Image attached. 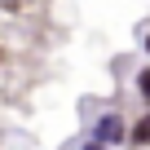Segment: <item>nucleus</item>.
<instances>
[{
    "mask_svg": "<svg viewBox=\"0 0 150 150\" xmlns=\"http://www.w3.org/2000/svg\"><path fill=\"white\" fill-rule=\"evenodd\" d=\"M84 150H106V146H97V141H88V146H84Z\"/></svg>",
    "mask_w": 150,
    "mask_h": 150,
    "instance_id": "nucleus-5",
    "label": "nucleus"
},
{
    "mask_svg": "<svg viewBox=\"0 0 150 150\" xmlns=\"http://www.w3.org/2000/svg\"><path fill=\"white\" fill-rule=\"evenodd\" d=\"M93 141L97 146H106V150H115V146H124L128 141V124H124V115H102L97 124H93Z\"/></svg>",
    "mask_w": 150,
    "mask_h": 150,
    "instance_id": "nucleus-1",
    "label": "nucleus"
},
{
    "mask_svg": "<svg viewBox=\"0 0 150 150\" xmlns=\"http://www.w3.org/2000/svg\"><path fill=\"white\" fill-rule=\"evenodd\" d=\"M128 146H150V115H141V119L128 128Z\"/></svg>",
    "mask_w": 150,
    "mask_h": 150,
    "instance_id": "nucleus-2",
    "label": "nucleus"
},
{
    "mask_svg": "<svg viewBox=\"0 0 150 150\" xmlns=\"http://www.w3.org/2000/svg\"><path fill=\"white\" fill-rule=\"evenodd\" d=\"M137 93H141V102H150V66L137 71Z\"/></svg>",
    "mask_w": 150,
    "mask_h": 150,
    "instance_id": "nucleus-3",
    "label": "nucleus"
},
{
    "mask_svg": "<svg viewBox=\"0 0 150 150\" xmlns=\"http://www.w3.org/2000/svg\"><path fill=\"white\" fill-rule=\"evenodd\" d=\"M141 49H146V53H150V31H146V35H141Z\"/></svg>",
    "mask_w": 150,
    "mask_h": 150,
    "instance_id": "nucleus-4",
    "label": "nucleus"
}]
</instances>
